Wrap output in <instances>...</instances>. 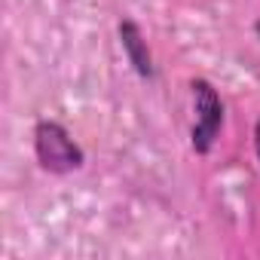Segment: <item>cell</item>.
I'll return each instance as SVG.
<instances>
[{"label":"cell","mask_w":260,"mask_h":260,"mask_svg":"<svg viewBox=\"0 0 260 260\" xmlns=\"http://www.w3.org/2000/svg\"><path fill=\"white\" fill-rule=\"evenodd\" d=\"M31 144H34V159L46 175L64 178L86 166V150L58 119H37L31 128Z\"/></svg>","instance_id":"1"},{"label":"cell","mask_w":260,"mask_h":260,"mask_svg":"<svg viewBox=\"0 0 260 260\" xmlns=\"http://www.w3.org/2000/svg\"><path fill=\"white\" fill-rule=\"evenodd\" d=\"M193 95V125H190V150L196 156H208L226 125V104L217 92V86L208 77L190 80Z\"/></svg>","instance_id":"2"},{"label":"cell","mask_w":260,"mask_h":260,"mask_svg":"<svg viewBox=\"0 0 260 260\" xmlns=\"http://www.w3.org/2000/svg\"><path fill=\"white\" fill-rule=\"evenodd\" d=\"M116 37H119V49H122L128 68L135 71V77L144 80V83H153L159 71H156V58L150 52V43L144 37V28L135 19L125 16V19L116 22Z\"/></svg>","instance_id":"3"},{"label":"cell","mask_w":260,"mask_h":260,"mask_svg":"<svg viewBox=\"0 0 260 260\" xmlns=\"http://www.w3.org/2000/svg\"><path fill=\"white\" fill-rule=\"evenodd\" d=\"M254 156H257V162H260V116H257V122H254Z\"/></svg>","instance_id":"4"}]
</instances>
